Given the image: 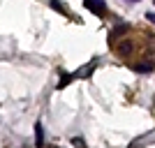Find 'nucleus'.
<instances>
[{"label":"nucleus","mask_w":155,"mask_h":148,"mask_svg":"<svg viewBox=\"0 0 155 148\" xmlns=\"http://www.w3.org/2000/svg\"><path fill=\"white\" fill-rule=\"evenodd\" d=\"M153 70H155L153 63H139V65H134V72H137V74H148V72H153Z\"/></svg>","instance_id":"obj_5"},{"label":"nucleus","mask_w":155,"mask_h":148,"mask_svg":"<svg viewBox=\"0 0 155 148\" xmlns=\"http://www.w3.org/2000/svg\"><path fill=\"white\" fill-rule=\"evenodd\" d=\"M146 19H148L150 23H155V12H148V14H146Z\"/></svg>","instance_id":"obj_10"},{"label":"nucleus","mask_w":155,"mask_h":148,"mask_svg":"<svg viewBox=\"0 0 155 148\" xmlns=\"http://www.w3.org/2000/svg\"><path fill=\"white\" fill-rule=\"evenodd\" d=\"M84 5L88 7L95 16H107V2H104V0H84Z\"/></svg>","instance_id":"obj_1"},{"label":"nucleus","mask_w":155,"mask_h":148,"mask_svg":"<svg viewBox=\"0 0 155 148\" xmlns=\"http://www.w3.org/2000/svg\"><path fill=\"white\" fill-rule=\"evenodd\" d=\"M70 81H72V74H63V77H60V81H58V90H60V88H65V86L70 84Z\"/></svg>","instance_id":"obj_8"},{"label":"nucleus","mask_w":155,"mask_h":148,"mask_svg":"<svg viewBox=\"0 0 155 148\" xmlns=\"http://www.w3.org/2000/svg\"><path fill=\"white\" fill-rule=\"evenodd\" d=\"M118 51H120V56H127V53L132 51V42H127V39L120 42V44H118Z\"/></svg>","instance_id":"obj_7"},{"label":"nucleus","mask_w":155,"mask_h":148,"mask_svg":"<svg viewBox=\"0 0 155 148\" xmlns=\"http://www.w3.org/2000/svg\"><path fill=\"white\" fill-rule=\"evenodd\" d=\"M49 5H51V9H56V12H58V14H63V16H67V14H70V12H67V7H65V5H60L58 0H49Z\"/></svg>","instance_id":"obj_6"},{"label":"nucleus","mask_w":155,"mask_h":148,"mask_svg":"<svg viewBox=\"0 0 155 148\" xmlns=\"http://www.w3.org/2000/svg\"><path fill=\"white\" fill-rule=\"evenodd\" d=\"M97 67V60H91V63L86 65V67H81V70L77 72V77H81V79H86V77H91V72Z\"/></svg>","instance_id":"obj_4"},{"label":"nucleus","mask_w":155,"mask_h":148,"mask_svg":"<svg viewBox=\"0 0 155 148\" xmlns=\"http://www.w3.org/2000/svg\"><path fill=\"white\" fill-rule=\"evenodd\" d=\"M72 143H74V146H79V148H86V141H81L79 136H74V139H72Z\"/></svg>","instance_id":"obj_9"},{"label":"nucleus","mask_w":155,"mask_h":148,"mask_svg":"<svg viewBox=\"0 0 155 148\" xmlns=\"http://www.w3.org/2000/svg\"><path fill=\"white\" fill-rule=\"evenodd\" d=\"M35 143L37 148H44V127H42V123H35Z\"/></svg>","instance_id":"obj_2"},{"label":"nucleus","mask_w":155,"mask_h":148,"mask_svg":"<svg viewBox=\"0 0 155 148\" xmlns=\"http://www.w3.org/2000/svg\"><path fill=\"white\" fill-rule=\"evenodd\" d=\"M132 2H137V0H132Z\"/></svg>","instance_id":"obj_11"},{"label":"nucleus","mask_w":155,"mask_h":148,"mask_svg":"<svg viewBox=\"0 0 155 148\" xmlns=\"http://www.w3.org/2000/svg\"><path fill=\"white\" fill-rule=\"evenodd\" d=\"M150 141H155V132H150V134L141 136V139H134V141L130 143V148H141V146H146V143H150Z\"/></svg>","instance_id":"obj_3"},{"label":"nucleus","mask_w":155,"mask_h":148,"mask_svg":"<svg viewBox=\"0 0 155 148\" xmlns=\"http://www.w3.org/2000/svg\"><path fill=\"white\" fill-rule=\"evenodd\" d=\"M153 2H155V0H153Z\"/></svg>","instance_id":"obj_12"}]
</instances>
